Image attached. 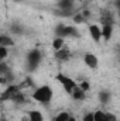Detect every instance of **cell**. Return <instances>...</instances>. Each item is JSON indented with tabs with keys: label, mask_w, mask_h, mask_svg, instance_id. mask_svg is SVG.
Instances as JSON below:
<instances>
[{
	"label": "cell",
	"mask_w": 120,
	"mask_h": 121,
	"mask_svg": "<svg viewBox=\"0 0 120 121\" xmlns=\"http://www.w3.org/2000/svg\"><path fill=\"white\" fill-rule=\"evenodd\" d=\"M4 1H7V0H4Z\"/></svg>",
	"instance_id": "31"
},
{
	"label": "cell",
	"mask_w": 120,
	"mask_h": 121,
	"mask_svg": "<svg viewBox=\"0 0 120 121\" xmlns=\"http://www.w3.org/2000/svg\"><path fill=\"white\" fill-rule=\"evenodd\" d=\"M10 34H13V35H23L24 34V26L18 24V23H13L10 26Z\"/></svg>",
	"instance_id": "14"
},
{
	"label": "cell",
	"mask_w": 120,
	"mask_h": 121,
	"mask_svg": "<svg viewBox=\"0 0 120 121\" xmlns=\"http://www.w3.org/2000/svg\"><path fill=\"white\" fill-rule=\"evenodd\" d=\"M55 37H61V38H72V37H78V31L75 27L72 26H64V24H60L57 26L55 28Z\"/></svg>",
	"instance_id": "4"
},
{
	"label": "cell",
	"mask_w": 120,
	"mask_h": 121,
	"mask_svg": "<svg viewBox=\"0 0 120 121\" xmlns=\"http://www.w3.org/2000/svg\"><path fill=\"white\" fill-rule=\"evenodd\" d=\"M27 121H44V116L40 110H30L27 113Z\"/></svg>",
	"instance_id": "11"
},
{
	"label": "cell",
	"mask_w": 120,
	"mask_h": 121,
	"mask_svg": "<svg viewBox=\"0 0 120 121\" xmlns=\"http://www.w3.org/2000/svg\"><path fill=\"white\" fill-rule=\"evenodd\" d=\"M51 47H52V49H54V51L62 49V48L65 47V39H64V38H61V37H55V38L52 39V42H51Z\"/></svg>",
	"instance_id": "15"
},
{
	"label": "cell",
	"mask_w": 120,
	"mask_h": 121,
	"mask_svg": "<svg viewBox=\"0 0 120 121\" xmlns=\"http://www.w3.org/2000/svg\"><path fill=\"white\" fill-rule=\"evenodd\" d=\"M100 23H102V26H105V24H113V23H115L113 16H112L109 11L103 13V14H102V17H100Z\"/></svg>",
	"instance_id": "17"
},
{
	"label": "cell",
	"mask_w": 120,
	"mask_h": 121,
	"mask_svg": "<svg viewBox=\"0 0 120 121\" xmlns=\"http://www.w3.org/2000/svg\"><path fill=\"white\" fill-rule=\"evenodd\" d=\"M11 101L14 103V104H23L24 101H26V94L23 93V90H20L13 99H11Z\"/></svg>",
	"instance_id": "18"
},
{
	"label": "cell",
	"mask_w": 120,
	"mask_h": 121,
	"mask_svg": "<svg viewBox=\"0 0 120 121\" xmlns=\"http://www.w3.org/2000/svg\"><path fill=\"white\" fill-rule=\"evenodd\" d=\"M13 45H14V39L11 38V35H7V34H1L0 35V47L11 48Z\"/></svg>",
	"instance_id": "13"
},
{
	"label": "cell",
	"mask_w": 120,
	"mask_h": 121,
	"mask_svg": "<svg viewBox=\"0 0 120 121\" xmlns=\"http://www.w3.org/2000/svg\"><path fill=\"white\" fill-rule=\"evenodd\" d=\"M113 35V24H105L102 26V38L105 41H109Z\"/></svg>",
	"instance_id": "12"
},
{
	"label": "cell",
	"mask_w": 120,
	"mask_h": 121,
	"mask_svg": "<svg viewBox=\"0 0 120 121\" xmlns=\"http://www.w3.org/2000/svg\"><path fill=\"white\" fill-rule=\"evenodd\" d=\"M41 60H42V52H41L40 49H37V48L30 49L28 54H27V56H26V66H27V70H28V72H34V70L38 68V65H40Z\"/></svg>",
	"instance_id": "2"
},
{
	"label": "cell",
	"mask_w": 120,
	"mask_h": 121,
	"mask_svg": "<svg viewBox=\"0 0 120 121\" xmlns=\"http://www.w3.org/2000/svg\"><path fill=\"white\" fill-rule=\"evenodd\" d=\"M71 97H72L75 101H82V100L86 99V91L82 90L79 86H76V87L74 89V91L71 93Z\"/></svg>",
	"instance_id": "10"
},
{
	"label": "cell",
	"mask_w": 120,
	"mask_h": 121,
	"mask_svg": "<svg viewBox=\"0 0 120 121\" xmlns=\"http://www.w3.org/2000/svg\"><path fill=\"white\" fill-rule=\"evenodd\" d=\"M97 97H99V101L102 104H107L110 101V99H112V94H110V91H107V90H102V91H99Z\"/></svg>",
	"instance_id": "16"
},
{
	"label": "cell",
	"mask_w": 120,
	"mask_h": 121,
	"mask_svg": "<svg viewBox=\"0 0 120 121\" xmlns=\"http://www.w3.org/2000/svg\"><path fill=\"white\" fill-rule=\"evenodd\" d=\"M7 56H9V48L7 47H0V62L6 60Z\"/></svg>",
	"instance_id": "22"
},
{
	"label": "cell",
	"mask_w": 120,
	"mask_h": 121,
	"mask_svg": "<svg viewBox=\"0 0 120 121\" xmlns=\"http://www.w3.org/2000/svg\"><path fill=\"white\" fill-rule=\"evenodd\" d=\"M31 97L37 103L50 104L51 100H52V97H54V90H52V87L50 85H42V86H38L35 90L32 91Z\"/></svg>",
	"instance_id": "1"
},
{
	"label": "cell",
	"mask_w": 120,
	"mask_h": 121,
	"mask_svg": "<svg viewBox=\"0 0 120 121\" xmlns=\"http://www.w3.org/2000/svg\"><path fill=\"white\" fill-rule=\"evenodd\" d=\"M78 86H79L82 90H85L86 93L90 90V83L88 80H81V82H78Z\"/></svg>",
	"instance_id": "23"
},
{
	"label": "cell",
	"mask_w": 120,
	"mask_h": 121,
	"mask_svg": "<svg viewBox=\"0 0 120 121\" xmlns=\"http://www.w3.org/2000/svg\"><path fill=\"white\" fill-rule=\"evenodd\" d=\"M82 121H95V111L86 113V114L82 117Z\"/></svg>",
	"instance_id": "24"
},
{
	"label": "cell",
	"mask_w": 120,
	"mask_h": 121,
	"mask_svg": "<svg viewBox=\"0 0 120 121\" xmlns=\"http://www.w3.org/2000/svg\"><path fill=\"white\" fill-rule=\"evenodd\" d=\"M54 56H55V59H58V60H68L71 56H72V52H71L69 48H65V47H64L62 49L55 51Z\"/></svg>",
	"instance_id": "9"
},
{
	"label": "cell",
	"mask_w": 120,
	"mask_h": 121,
	"mask_svg": "<svg viewBox=\"0 0 120 121\" xmlns=\"http://www.w3.org/2000/svg\"><path fill=\"white\" fill-rule=\"evenodd\" d=\"M119 18H120V10H119Z\"/></svg>",
	"instance_id": "29"
},
{
	"label": "cell",
	"mask_w": 120,
	"mask_h": 121,
	"mask_svg": "<svg viewBox=\"0 0 120 121\" xmlns=\"http://www.w3.org/2000/svg\"><path fill=\"white\" fill-rule=\"evenodd\" d=\"M95 121H106V111L96 110L95 111Z\"/></svg>",
	"instance_id": "21"
},
{
	"label": "cell",
	"mask_w": 120,
	"mask_h": 121,
	"mask_svg": "<svg viewBox=\"0 0 120 121\" xmlns=\"http://www.w3.org/2000/svg\"><path fill=\"white\" fill-rule=\"evenodd\" d=\"M71 118V114L68 111H61L55 117H52V121H68Z\"/></svg>",
	"instance_id": "19"
},
{
	"label": "cell",
	"mask_w": 120,
	"mask_h": 121,
	"mask_svg": "<svg viewBox=\"0 0 120 121\" xmlns=\"http://www.w3.org/2000/svg\"><path fill=\"white\" fill-rule=\"evenodd\" d=\"M106 121H117V116H116L115 113L106 111Z\"/></svg>",
	"instance_id": "25"
},
{
	"label": "cell",
	"mask_w": 120,
	"mask_h": 121,
	"mask_svg": "<svg viewBox=\"0 0 120 121\" xmlns=\"http://www.w3.org/2000/svg\"><path fill=\"white\" fill-rule=\"evenodd\" d=\"M13 1H23V0H13Z\"/></svg>",
	"instance_id": "28"
},
{
	"label": "cell",
	"mask_w": 120,
	"mask_h": 121,
	"mask_svg": "<svg viewBox=\"0 0 120 121\" xmlns=\"http://www.w3.org/2000/svg\"><path fill=\"white\" fill-rule=\"evenodd\" d=\"M119 62H120V55H119Z\"/></svg>",
	"instance_id": "30"
},
{
	"label": "cell",
	"mask_w": 120,
	"mask_h": 121,
	"mask_svg": "<svg viewBox=\"0 0 120 121\" xmlns=\"http://www.w3.org/2000/svg\"><path fill=\"white\" fill-rule=\"evenodd\" d=\"M68 121H78V120H76V118H75L74 116H71V118H69V120H68Z\"/></svg>",
	"instance_id": "27"
},
{
	"label": "cell",
	"mask_w": 120,
	"mask_h": 121,
	"mask_svg": "<svg viewBox=\"0 0 120 121\" xmlns=\"http://www.w3.org/2000/svg\"><path fill=\"white\" fill-rule=\"evenodd\" d=\"M74 4H75V0H58L57 3L58 9L62 10L64 13H71L74 9Z\"/></svg>",
	"instance_id": "8"
},
{
	"label": "cell",
	"mask_w": 120,
	"mask_h": 121,
	"mask_svg": "<svg viewBox=\"0 0 120 121\" xmlns=\"http://www.w3.org/2000/svg\"><path fill=\"white\" fill-rule=\"evenodd\" d=\"M83 63L89 69H97V66H99V58L95 54H92V52H86L83 55Z\"/></svg>",
	"instance_id": "7"
},
{
	"label": "cell",
	"mask_w": 120,
	"mask_h": 121,
	"mask_svg": "<svg viewBox=\"0 0 120 121\" xmlns=\"http://www.w3.org/2000/svg\"><path fill=\"white\" fill-rule=\"evenodd\" d=\"M89 35L90 38H92V41L93 42H100V39H102V26H99V24H90L89 26Z\"/></svg>",
	"instance_id": "6"
},
{
	"label": "cell",
	"mask_w": 120,
	"mask_h": 121,
	"mask_svg": "<svg viewBox=\"0 0 120 121\" xmlns=\"http://www.w3.org/2000/svg\"><path fill=\"white\" fill-rule=\"evenodd\" d=\"M21 90L20 85H9L7 87H4V90L1 91V96H0V100L4 103V101H11V99Z\"/></svg>",
	"instance_id": "5"
},
{
	"label": "cell",
	"mask_w": 120,
	"mask_h": 121,
	"mask_svg": "<svg viewBox=\"0 0 120 121\" xmlns=\"http://www.w3.org/2000/svg\"><path fill=\"white\" fill-rule=\"evenodd\" d=\"M116 7L120 10V0H117V1H116Z\"/></svg>",
	"instance_id": "26"
},
{
	"label": "cell",
	"mask_w": 120,
	"mask_h": 121,
	"mask_svg": "<svg viewBox=\"0 0 120 121\" xmlns=\"http://www.w3.org/2000/svg\"><path fill=\"white\" fill-rule=\"evenodd\" d=\"M72 21H74V24H83L85 21H86V17L82 14V13H79V14H76V16H74L72 17Z\"/></svg>",
	"instance_id": "20"
},
{
	"label": "cell",
	"mask_w": 120,
	"mask_h": 121,
	"mask_svg": "<svg viewBox=\"0 0 120 121\" xmlns=\"http://www.w3.org/2000/svg\"><path fill=\"white\" fill-rule=\"evenodd\" d=\"M55 80L62 86V89L65 90V93H68V94H71L74 91V89L78 86V82L76 80H74L71 76H68V75H65L62 72L55 75Z\"/></svg>",
	"instance_id": "3"
}]
</instances>
